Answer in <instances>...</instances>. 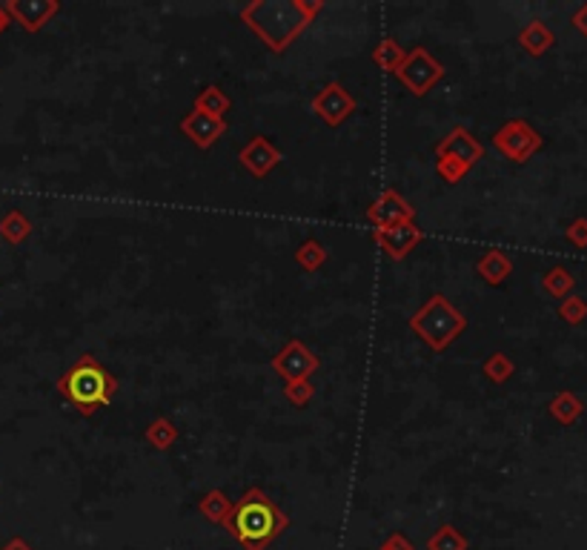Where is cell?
<instances>
[{
  "label": "cell",
  "mask_w": 587,
  "mask_h": 550,
  "mask_svg": "<svg viewBox=\"0 0 587 550\" xmlns=\"http://www.w3.org/2000/svg\"><path fill=\"white\" fill-rule=\"evenodd\" d=\"M410 330L430 347L433 353H445L467 330V315L445 293H433L410 318Z\"/></svg>",
  "instance_id": "277c9868"
},
{
  "label": "cell",
  "mask_w": 587,
  "mask_h": 550,
  "mask_svg": "<svg viewBox=\"0 0 587 550\" xmlns=\"http://www.w3.org/2000/svg\"><path fill=\"white\" fill-rule=\"evenodd\" d=\"M467 547H470L467 537L453 525H442L427 539V550H467Z\"/></svg>",
  "instance_id": "d4e9b609"
},
{
  "label": "cell",
  "mask_w": 587,
  "mask_h": 550,
  "mask_svg": "<svg viewBox=\"0 0 587 550\" xmlns=\"http://www.w3.org/2000/svg\"><path fill=\"white\" fill-rule=\"evenodd\" d=\"M373 241L378 244V250L387 253V258H393V262H404V258L424 241V229H419L416 221H407V224H395L390 229H373Z\"/></svg>",
  "instance_id": "30bf717a"
},
{
  "label": "cell",
  "mask_w": 587,
  "mask_h": 550,
  "mask_svg": "<svg viewBox=\"0 0 587 550\" xmlns=\"http://www.w3.org/2000/svg\"><path fill=\"white\" fill-rule=\"evenodd\" d=\"M181 133L193 141L198 150H212L218 138H224L227 133V118H212V115L193 109L181 118Z\"/></svg>",
  "instance_id": "4fadbf2b"
},
{
  "label": "cell",
  "mask_w": 587,
  "mask_h": 550,
  "mask_svg": "<svg viewBox=\"0 0 587 550\" xmlns=\"http://www.w3.org/2000/svg\"><path fill=\"white\" fill-rule=\"evenodd\" d=\"M559 318L567 324H582L584 318H587V301L579 298V296H567L562 298L559 304Z\"/></svg>",
  "instance_id": "83f0119b"
},
{
  "label": "cell",
  "mask_w": 587,
  "mask_h": 550,
  "mask_svg": "<svg viewBox=\"0 0 587 550\" xmlns=\"http://www.w3.org/2000/svg\"><path fill=\"white\" fill-rule=\"evenodd\" d=\"M541 287H545V293L553 298H567L576 287V275L567 267H550L545 275H541Z\"/></svg>",
  "instance_id": "44dd1931"
},
{
  "label": "cell",
  "mask_w": 587,
  "mask_h": 550,
  "mask_svg": "<svg viewBox=\"0 0 587 550\" xmlns=\"http://www.w3.org/2000/svg\"><path fill=\"white\" fill-rule=\"evenodd\" d=\"M565 236H567L570 244H574V247L584 250L587 247V219H576L574 224L565 229Z\"/></svg>",
  "instance_id": "f546056e"
},
{
  "label": "cell",
  "mask_w": 587,
  "mask_h": 550,
  "mask_svg": "<svg viewBox=\"0 0 587 550\" xmlns=\"http://www.w3.org/2000/svg\"><path fill=\"white\" fill-rule=\"evenodd\" d=\"M445 72H447V69H445L442 61H438V57H433L424 47H416V49L407 52L404 64L395 69L393 75L399 78V83L404 86L410 95L424 98L438 81L445 78Z\"/></svg>",
  "instance_id": "5b68a950"
},
{
  "label": "cell",
  "mask_w": 587,
  "mask_h": 550,
  "mask_svg": "<svg viewBox=\"0 0 587 550\" xmlns=\"http://www.w3.org/2000/svg\"><path fill=\"white\" fill-rule=\"evenodd\" d=\"M270 367L281 375L284 382H298V379H310L321 367V358L301 339H289L281 350L272 356Z\"/></svg>",
  "instance_id": "52a82bcc"
},
{
  "label": "cell",
  "mask_w": 587,
  "mask_h": 550,
  "mask_svg": "<svg viewBox=\"0 0 587 550\" xmlns=\"http://www.w3.org/2000/svg\"><path fill=\"white\" fill-rule=\"evenodd\" d=\"M436 172H438V178H442L445 184H459L467 172H470V167H464V164H459V161H453V158H438L436 161Z\"/></svg>",
  "instance_id": "f1b7e54d"
},
{
  "label": "cell",
  "mask_w": 587,
  "mask_h": 550,
  "mask_svg": "<svg viewBox=\"0 0 587 550\" xmlns=\"http://www.w3.org/2000/svg\"><path fill=\"white\" fill-rule=\"evenodd\" d=\"M321 12H324V0H253L241 9V21L270 52L281 55L306 32V26Z\"/></svg>",
  "instance_id": "6da1fadb"
},
{
  "label": "cell",
  "mask_w": 587,
  "mask_h": 550,
  "mask_svg": "<svg viewBox=\"0 0 587 550\" xmlns=\"http://www.w3.org/2000/svg\"><path fill=\"white\" fill-rule=\"evenodd\" d=\"M229 107H232L229 95L221 90V86H215V83L203 86V90L195 95V104H193V109H195V112L212 115V118H224V115L229 112Z\"/></svg>",
  "instance_id": "d6986e66"
},
{
  "label": "cell",
  "mask_w": 587,
  "mask_h": 550,
  "mask_svg": "<svg viewBox=\"0 0 587 550\" xmlns=\"http://www.w3.org/2000/svg\"><path fill=\"white\" fill-rule=\"evenodd\" d=\"M146 442H150L155 451H169V447L178 442V427H175L167 416H160V418H155V422L146 427Z\"/></svg>",
  "instance_id": "603a6c76"
},
{
  "label": "cell",
  "mask_w": 587,
  "mask_h": 550,
  "mask_svg": "<svg viewBox=\"0 0 587 550\" xmlns=\"http://www.w3.org/2000/svg\"><path fill=\"white\" fill-rule=\"evenodd\" d=\"M553 43H556V35L541 21H531L519 32V47L533 57H541L545 52H550Z\"/></svg>",
  "instance_id": "2e32d148"
},
{
  "label": "cell",
  "mask_w": 587,
  "mask_h": 550,
  "mask_svg": "<svg viewBox=\"0 0 587 550\" xmlns=\"http://www.w3.org/2000/svg\"><path fill=\"white\" fill-rule=\"evenodd\" d=\"M574 26L579 29V32H582L584 38H587V4H584V6H582L576 14H574Z\"/></svg>",
  "instance_id": "1f68e13d"
},
{
  "label": "cell",
  "mask_w": 587,
  "mask_h": 550,
  "mask_svg": "<svg viewBox=\"0 0 587 550\" xmlns=\"http://www.w3.org/2000/svg\"><path fill=\"white\" fill-rule=\"evenodd\" d=\"M57 0H12L6 4V14H12L26 32H38L40 26H47L52 14H57Z\"/></svg>",
  "instance_id": "5bb4252c"
},
{
  "label": "cell",
  "mask_w": 587,
  "mask_h": 550,
  "mask_svg": "<svg viewBox=\"0 0 587 550\" xmlns=\"http://www.w3.org/2000/svg\"><path fill=\"white\" fill-rule=\"evenodd\" d=\"M289 528V516L263 494L261 487H249L232 504L227 533L244 550H267Z\"/></svg>",
  "instance_id": "7a4b0ae2"
},
{
  "label": "cell",
  "mask_w": 587,
  "mask_h": 550,
  "mask_svg": "<svg viewBox=\"0 0 587 550\" xmlns=\"http://www.w3.org/2000/svg\"><path fill=\"white\" fill-rule=\"evenodd\" d=\"M550 416L556 418L559 425H574L579 422V416L584 413V401L574 393V390H562V393H556L548 404Z\"/></svg>",
  "instance_id": "e0dca14e"
},
{
  "label": "cell",
  "mask_w": 587,
  "mask_h": 550,
  "mask_svg": "<svg viewBox=\"0 0 587 550\" xmlns=\"http://www.w3.org/2000/svg\"><path fill=\"white\" fill-rule=\"evenodd\" d=\"M284 396L292 408H304V404H310V399L315 396V387L310 379H298V382H287L284 387Z\"/></svg>",
  "instance_id": "4316f807"
},
{
  "label": "cell",
  "mask_w": 587,
  "mask_h": 550,
  "mask_svg": "<svg viewBox=\"0 0 587 550\" xmlns=\"http://www.w3.org/2000/svg\"><path fill=\"white\" fill-rule=\"evenodd\" d=\"M61 396L75 404L81 416H95L98 408H109L117 393V379L100 365L95 356H81L61 379H57Z\"/></svg>",
  "instance_id": "3957f363"
},
{
  "label": "cell",
  "mask_w": 587,
  "mask_h": 550,
  "mask_svg": "<svg viewBox=\"0 0 587 550\" xmlns=\"http://www.w3.org/2000/svg\"><path fill=\"white\" fill-rule=\"evenodd\" d=\"M481 370H484V375H488V379H490L493 384H505V382L513 379V373H516V365H513V358H510V356H505V353H493V356L481 365Z\"/></svg>",
  "instance_id": "484cf974"
},
{
  "label": "cell",
  "mask_w": 587,
  "mask_h": 550,
  "mask_svg": "<svg viewBox=\"0 0 587 550\" xmlns=\"http://www.w3.org/2000/svg\"><path fill=\"white\" fill-rule=\"evenodd\" d=\"M493 147L498 155H505L507 161L513 164H524V161H531V158L541 150V143H545V138H541L536 129L522 121V118H513L507 124H502L493 133Z\"/></svg>",
  "instance_id": "8992f818"
},
{
  "label": "cell",
  "mask_w": 587,
  "mask_h": 550,
  "mask_svg": "<svg viewBox=\"0 0 587 550\" xmlns=\"http://www.w3.org/2000/svg\"><path fill=\"white\" fill-rule=\"evenodd\" d=\"M232 504H235V502H229V496L224 494V490H210V494L201 496L198 511H201L203 519H210L212 525L227 528L229 516H232Z\"/></svg>",
  "instance_id": "ac0fdd59"
},
{
  "label": "cell",
  "mask_w": 587,
  "mask_h": 550,
  "mask_svg": "<svg viewBox=\"0 0 587 550\" xmlns=\"http://www.w3.org/2000/svg\"><path fill=\"white\" fill-rule=\"evenodd\" d=\"M327 258H330L327 247H324V244H321V241H315V238L304 241L301 247L296 250V264H298L301 270H306V272L321 270V267L327 264Z\"/></svg>",
  "instance_id": "cb8c5ba5"
},
{
  "label": "cell",
  "mask_w": 587,
  "mask_h": 550,
  "mask_svg": "<svg viewBox=\"0 0 587 550\" xmlns=\"http://www.w3.org/2000/svg\"><path fill=\"white\" fill-rule=\"evenodd\" d=\"M0 550H32V545L23 542V539H12L6 547H0Z\"/></svg>",
  "instance_id": "d6a6232c"
},
{
  "label": "cell",
  "mask_w": 587,
  "mask_h": 550,
  "mask_svg": "<svg viewBox=\"0 0 587 550\" xmlns=\"http://www.w3.org/2000/svg\"><path fill=\"white\" fill-rule=\"evenodd\" d=\"M476 272H479L481 279L488 281L490 287H498V284H505V281L510 279L513 262H510V255H505L502 250H488V253H484L479 262H476Z\"/></svg>",
  "instance_id": "9a60e30c"
},
{
  "label": "cell",
  "mask_w": 587,
  "mask_h": 550,
  "mask_svg": "<svg viewBox=\"0 0 587 550\" xmlns=\"http://www.w3.org/2000/svg\"><path fill=\"white\" fill-rule=\"evenodd\" d=\"M0 236H4L9 244H23L29 236H32V221H29L21 210H12L0 219Z\"/></svg>",
  "instance_id": "7402d4cb"
},
{
  "label": "cell",
  "mask_w": 587,
  "mask_h": 550,
  "mask_svg": "<svg viewBox=\"0 0 587 550\" xmlns=\"http://www.w3.org/2000/svg\"><path fill=\"white\" fill-rule=\"evenodd\" d=\"M378 550H416V545L410 542L404 533H390V537L384 539V545H381Z\"/></svg>",
  "instance_id": "4dcf8cb0"
},
{
  "label": "cell",
  "mask_w": 587,
  "mask_h": 550,
  "mask_svg": "<svg viewBox=\"0 0 587 550\" xmlns=\"http://www.w3.org/2000/svg\"><path fill=\"white\" fill-rule=\"evenodd\" d=\"M367 221L373 224V229H390L395 224L416 221V207L395 190H384L367 207Z\"/></svg>",
  "instance_id": "9c48e42d"
},
{
  "label": "cell",
  "mask_w": 587,
  "mask_h": 550,
  "mask_svg": "<svg viewBox=\"0 0 587 550\" xmlns=\"http://www.w3.org/2000/svg\"><path fill=\"white\" fill-rule=\"evenodd\" d=\"M310 107L327 126H341L350 115L356 112V98H352L339 81H330L324 90L315 92Z\"/></svg>",
  "instance_id": "ba28073f"
},
{
  "label": "cell",
  "mask_w": 587,
  "mask_h": 550,
  "mask_svg": "<svg viewBox=\"0 0 587 550\" xmlns=\"http://www.w3.org/2000/svg\"><path fill=\"white\" fill-rule=\"evenodd\" d=\"M404 57H407V49L395 38H381L378 47L373 49V64L384 72H395L404 64Z\"/></svg>",
  "instance_id": "ffe728a7"
},
{
  "label": "cell",
  "mask_w": 587,
  "mask_h": 550,
  "mask_svg": "<svg viewBox=\"0 0 587 550\" xmlns=\"http://www.w3.org/2000/svg\"><path fill=\"white\" fill-rule=\"evenodd\" d=\"M238 161H241V167H244L253 178H267L270 172L284 161V152L278 150L270 138L255 135V138L249 141L246 147L238 152Z\"/></svg>",
  "instance_id": "8fae6325"
},
{
  "label": "cell",
  "mask_w": 587,
  "mask_h": 550,
  "mask_svg": "<svg viewBox=\"0 0 587 550\" xmlns=\"http://www.w3.org/2000/svg\"><path fill=\"white\" fill-rule=\"evenodd\" d=\"M436 158H453V161H459V164L473 169L484 158V147L473 135H470V129L456 126L453 133H447L442 141L436 143Z\"/></svg>",
  "instance_id": "7c38bea8"
}]
</instances>
